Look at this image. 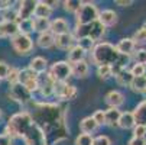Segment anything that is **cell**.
Returning <instances> with one entry per match:
<instances>
[{
    "label": "cell",
    "mask_w": 146,
    "mask_h": 145,
    "mask_svg": "<svg viewBox=\"0 0 146 145\" xmlns=\"http://www.w3.org/2000/svg\"><path fill=\"white\" fill-rule=\"evenodd\" d=\"M35 112L31 113L33 122L44 131L46 139L48 135H56L55 139L59 142L65 138L67 128H65V109L61 105L55 103H33Z\"/></svg>",
    "instance_id": "6da1fadb"
},
{
    "label": "cell",
    "mask_w": 146,
    "mask_h": 145,
    "mask_svg": "<svg viewBox=\"0 0 146 145\" xmlns=\"http://www.w3.org/2000/svg\"><path fill=\"white\" fill-rule=\"evenodd\" d=\"M90 59L94 65H110L113 70V76H116L120 70L127 68L130 57L120 55L114 45L109 42H98L90 52Z\"/></svg>",
    "instance_id": "7a4b0ae2"
},
{
    "label": "cell",
    "mask_w": 146,
    "mask_h": 145,
    "mask_svg": "<svg viewBox=\"0 0 146 145\" xmlns=\"http://www.w3.org/2000/svg\"><path fill=\"white\" fill-rule=\"evenodd\" d=\"M32 123H33V119H32L29 112L23 110V112L15 113L7 122L5 134L9 135L10 138H22L23 134L26 132V129Z\"/></svg>",
    "instance_id": "3957f363"
},
{
    "label": "cell",
    "mask_w": 146,
    "mask_h": 145,
    "mask_svg": "<svg viewBox=\"0 0 146 145\" xmlns=\"http://www.w3.org/2000/svg\"><path fill=\"white\" fill-rule=\"evenodd\" d=\"M104 32H106V28H104L98 20H94V22H91L88 25L77 26L71 35L74 36L75 41L82 39V38H88V39L94 41V42H97V41H100L103 38Z\"/></svg>",
    "instance_id": "277c9868"
},
{
    "label": "cell",
    "mask_w": 146,
    "mask_h": 145,
    "mask_svg": "<svg viewBox=\"0 0 146 145\" xmlns=\"http://www.w3.org/2000/svg\"><path fill=\"white\" fill-rule=\"evenodd\" d=\"M98 19V9L94 3L86 2L82 3L81 7L78 9V12L75 13V23L77 26H82V25H88L94 20Z\"/></svg>",
    "instance_id": "5b68a950"
},
{
    "label": "cell",
    "mask_w": 146,
    "mask_h": 145,
    "mask_svg": "<svg viewBox=\"0 0 146 145\" xmlns=\"http://www.w3.org/2000/svg\"><path fill=\"white\" fill-rule=\"evenodd\" d=\"M48 74L55 83H67V80L71 77V64L67 61H56L51 65Z\"/></svg>",
    "instance_id": "8992f818"
},
{
    "label": "cell",
    "mask_w": 146,
    "mask_h": 145,
    "mask_svg": "<svg viewBox=\"0 0 146 145\" xmlns=\"http://www.w3.org/2000/svg\"><path fill=\"white\" fill-rule=\"evenodd\" d=\"M22 139H23L25 145H46V142H48L44 131L40 129L35 122L26 129Z\"/></svg>",
    "instance_id": "52a82bcc"
},
{
    "label": "cell",
    "mask_w": 146,
    "mask_h": 145,
    "mask_svg": "<svg viewBox=\"0 0 146 145\" xmlns=\"http://www.w3.org/2000/svg\"><path fill=\"white\" fill-rule=\"evenodd\" d=\"M13 49L19 54V55H28L33 51V41L29 35H23V33H17L16 36H13L10 39Z\"/></svg>",
    "instance_id": "ba28073f"
},
{
    "label": "cell",
    "mask_w": 146,
    "mask_h": 145,
    "mask_svg": "<svg viewBox=\"0 0 146 145\" xmlns=\"http://www.w3.org/2000/svg\"><path fill=\"white\" fill-rule=\"evenodd\" d=\"M9 96L15 100V102H17L19 105H28V103H31L32 102V99H33V96H32V93L23 86V84H20V83H16V84H12L10 86V93H9Z\"/></svg>",
    "instance_id": "9c48e42d"
},
{
    "label": "cell",
    "mask_w": 146,
    "mask_h": 145,
    "mask_svg": "<svg viewBox=\"0 0 146 145\" xmlns=\"http://www.w3.org/2000/svg\"><path fill=\"white\" fill-rule=\"evenodd\" d=\"M77 93L78 90L74 84H68V83H55L54 84V94L64 102L72 100L77 96Z\"/></svg>",
    "instance_id": "30bf717a"
},
{
    "label": "cell",
    "mask_w": 146,
    "mask_h": 145,
    "mask_svg": "<svg viewBox=\"0 0 146 145\" xmlns=\"http://www.w3.org/2000/svg\"><path fill=\"white\" fill-rule=\"evenodd\" d=\"M35 7H36L35 0H23V2H19V7L16 9L17 10V20L32 19L33 13H35Z\"/></svg>",
    "instance_id": "8fae6325"
},
{
    "label": "cell",
    "mask_w": 146,
    "mask_h": 145,
    "mask_svg": "<svg viewBox=\"0 0 146 145\" xmlns=\"http://www.w3.org/2000/svg\"><path fill=\"white\" fill-rule=\"evenodd\" d=\"M116 51L120 54V55H124V57H130L135 51H136V44L133 42L132 38H123L120 39L119 42L114 45Z\"/></svg>",
    "instance_id": "7c38bea8"
},
{
    "label": "cell",
    "mask_w": 146,
    "mask_h": 145,
    "mask_svg": "<svg viewBox=\"0 0 146 145\" xmlns=\"http://www.w3.org/2000/svg\"><path fill=\"white\" fill-rule=\"evenodd\" d=\"M49 32L56 36V35H62V33H68L70 32V23L64 17H56L54 20H51L49 23Z\"/></svg>",
    "instance_id": "4fadbf2b"
},
{
    "label": "cell",
    "mask_w": 146,
    "mask_h": 145,
    "mask_svg": "<svg viewBox=\"0 0 146 145\" xmlns=\"http://www.w3.org/2000/svg\"><path fill=\"white\" fill-rule=\"evenodd\" d=\"M98 22L104 26V28H107V26H114L117 23V13L111 9H104L101 12H98Z\"/></svg>",
    "instance_id": "5bb4252c"
},
{
    "label": "cell",
    "mask_w": 146,
    "mask_h": 145,
    "mask_svg": "<svg viewBox=\"0 0 146 145\" xmlns=\"http://www.w3.org/2000/svg\"><path fill=\"white\" fill-rule=\"evenodd\" d=\"M75 44V39L74 36L68 32V33H62V35H56L55 36V41H54V45L59 49H70L71 47H74Z\"/></svg>",
    "instance_id": "9a60e30c"
},
{
    "label": "cell",
    "mask_w": 146,
    "mask_h": 145,
    "mask_svg": "<svg viewBox=\"0 0 146 145\" xmlns=\"http://www.w3.org/2000/svg\"><path fill=\"white\" fill-rule=\"evenodd\" d=\"M86 55H87V52L82 49L80 45L75 44V45L71 47V48L68 49V52H67V58H68L67 63H68V64H75V63H80V61H84Z\"/></svg>",
    "instance_id": "2e32d148"
},
{
    "label": "cell",
    "mask_w": 146,
    "mask_h": 145,
    "mask_svg": "<svg viewBox=\"0 0 146 145\" xmlns=\"http://www.w3.org/2000/svg\"><path fill=\"white\" fill-rule=\"evenodd\" d=\"M106 103L109 105V108L119 109L124 103V94L119 90H111L106 94Z\"/></svg>",
    "instance_id": "e0dca14e"
},
{
    "label": "cell",
    "mask_w": 146,
    "mask_h": 145,
    "mask_svg": "<svg viewBox=\"0 0 146 145\" xmlns=\"http://www.w3.org/2000/svg\"><path fill=\"white\" fill-rule=\"evenodd\" d=\"M28 68L31 71H33L36 76L38 74H44L48 70V61L44 57H35V58H32V61L29 63V67Z\"/></svg>",
    "instance_id": "ac0fdd59"
},
{
    "label": "cell",
    "mask_w": 146,
    "mask_h": 145,
    "mask_svg": "<svg viewBox=\"0 0 146 145\" xmlns=\"http://www.w3.org/2000/svg\"><path fill=\"white\" fill-rule=\"evenodd\" d=\"M90 73V67H88V63L84 59V61H80V63H75V64H71V76L77 77V78H86Z\"/></svg>",
    "instance_id": "d6986e66"
},
{
    "label": "cell",
    "mask_w": 146,
    "mask_h": 145,
    "mask_svg": "<svg viewBox=\"0 0 146 145\" xmlns=\"http://www.w3.org/2000/svg\"><path fill=\"white\" fill-rule=\"evenodd\" d=\"M136 125H143L146 126V100H142L139 105L135 108V110L132 112Z\"/></svg>",
    "instance_id": "ffe728a7"
},
{
    "label": "cell",
    "mask_w": 146,
    "mask_h": 145,
    "mask_svg": "<svg viewBox=\"0 0 146 145\" xmlns=\"http://www.w3.org/2000/svg\"><path fill=\"white\" fill-rule=\"evenodd\" d=\"M136 125L135 122V118L132 115V112H123L119 118V122H117V126L121 128V129H133Z\"/></svg>",
    "instance_id": "44dd1931"
},
{
    "label": "cell",
    "mask_w": 146,
    "mask_h": 145,
    "mask_svg": "<svg viewBox=\"0 0 146 145\" xmlns=\"http://www.w3.org/2000/svg\"><path fill=\"white\" fill-rule=\"evenodd\" d=\"M120 115H121V112L119 109H114V108H109L107 110H104V120H106V125L111 126V128L117 126Z\"/></svg>",
    "instance_id": "7402d4cb"
},
{
    "label": "cell",
    "mask_w": 146,
    "mask_h": 145,
    "mask_svg": "<svg viewBox=\"0 0 146 145\" xmlns=\"http://www.w3.org/2000/svg\"><path fill=\"white\" fill-rule=\"evenodd\" d=\"M114 77H116L117 84H119V86H123V87H130L132 81H133V76H132L130 70H127V68L120 70Z\"/></svg>",
    "instance_id": "603a6c76"
},
{
    "label": "cell",
    "mask_w": 146,
    "mask_h": 145,
    "mask_svg": "<svg viewBox=\"0 0 146 145\" xmlns=\"http://www.w3.org/2000/svg\"><path fill=\"white\" fill-rule=\"evenodd\" d=\"M80 129H81L82 134L91 135L93 132H96V131L98 129V125L96 123V120H94L91 116H87V118H84V119L80 122Z\"/></svg>",
    "instance_id": "cb8c5ba5"
},
{
    "label": "cell",
    "mask_w": 146,
    "mask_h": 145,
    "mask_svg": "<svg viewBox=\"0 0 146 145\" xmlns=\"http://www.w3.org/2000/svg\"><path fill=\"white\" fill-rule=\"evenodd\" d=\"M0 31H2V36H7L10 39L19 33V28L16 22H2L0 23Z\"/></svg>",
    "instance_id": "d4e9b609"
},
{
    "label": "cell",
    "mask_w": 146,
    "mask_h": 145,
    "mask_svg": "<svg viewBox=\"0 0 146 145\" xmlns=\"http://www.w3.org/2000/svg\"><path fill=\"white\" fill-rule=\"evenodd\" d=\"M54 41H55V36L48 31V32H44V33H39L38 39H36V44L38 47L44 48V49H48L51 47H54Z\"/></svg>",
    "instance_id": "484cf974"
},
{
    "label": "cell",
    "mask_w": 146,
    "mask_h": 145,
    "mask_svg": "<svg viewBox=\"0 0 146 145\" xmlns=\"http://www.w3.org/2000/svg\"><path fill=\"white\" fill-rule=\"evenodd\" d=\"M49 23L51 20L49 19H44V17H32V26L33 31L38 33H44L49 31Z\"/></svg>",
    "instance_id": "4316f807"
},
{
    "label": "cell",
    "mask_w": 146,
    "mask_h": 145,
    "mask_svg": "<svg viewBox=\"0 0 146 145\" xmlns=\"http://www.w3.org/2000/svg\"><path fill=\"white\" fill-rule=\"evenodd\" d=\"M54 84H55V81L49 77V74L46 76V78H45L44 83L39 81V92L42 93L44 97H49V96L54 94Z\"/></svg>",
    "instance_id": "83f0119b"
},
{
    "label": "cell",
    "mask_w": 146,
    "mask_h": 145,
    "mask_svg": "<svg viewBox=\"0 0 146 145\" xmlns=\"http://www.w3.org/2000/svg\"><path fill=\"white\" fill-rule=\"evenodd\" d=\"M130 89L135 93H146V76L142 77H133V81L130 84Z\"/></svg>",
    "instance_id": "f1b7e54d"
},
{
    "label": "cell",
    "mask_w": 146,
    "mask_h": 145,
    "mask_svg": "<svg viewBox=\"0 0 146 145\" xmlns=\"http://www.w3.org/2000/svg\"><path fill=\"white\" fill-rule=\"evenodd\" d=\"M52 10L44 3V2H36V7H35V17H44V19H49Z\"/></svg>",
    "instance_id": "f546056e"
},
{
    "label": "cell",
    "mask_w": 146,
    "mask_h": 145,
    "mask_svg": "<svg viewBox=\"0 0 146 145\" xmlns=\"http://www.w3.org/2000/svg\"><path fill=\"white\" fill-rule=\"evenodd\" d=\"M16 23H17V28H19V33L29 35L31 32H33L32 19H26V20H17Z\"/></svg>",
    "instance_id": "4dcf8cb0"
},
{
    "label": "cell",
    "mask_w": 146,
    "mask_h": 145,
    "mask_svg": "<svg viewBox=\"0 0 146 145\" xmlns=\"http://www.w3.org/2000/svg\"><path fill=\"white\" fill-rule=\"evenodd\" d=\"M35 78H38V76L33 71H31L29 68H25V70H20L19 71V81L17 83H20V84H26L28 81L35 80Z\"/></svg>",
    "instance_id": "1f68e13d"
},
{
    "label": "cell",
    "mask_w": 146,
    "mask_h": 145,
    "mask_svg": "<svg viewBox=\"0 0 146 145\" xmlns=\"http://www.w3.org/2000/svg\"><path fill=\"white\" fill-rule=\"evenodd\" d=\"M62 5H64L65 12H68V13H74V15H75V13L78 12V9L81 7L82 2H78V0H67V2H64Z\"/></svg>",
    "instance_id": "d6a6232c"
},
{
    "label": "cell",
    "mask_w": 146,
    "mask_h": 145,
    "mask_svg": "<svg viewBox=\"0 0 146 145\" xmlns=\"http://www.w3.org/2000/svg\"><path fill=\"white\" fill-rule=\"evenodd\" d=\"M3 22H17V10L13 7H9L2 12Z\"/></svg>",
    "instance_id": "836d02e7"
},
{
    "label": "cell",
    "mask_w": 146,
    "mask_h": 145,
    "mask_svg": "<svg viewBox=\"0 0 146 145\" xmlns=\"http://www.w3.org/2000/svg\"><path fill=\"white\" fill-rule=\"evenodd\" d=\"M97 76L101 80H107L110 77H113V70L110 65H98L97 67Z\"/></svg>",
    "instance_id": "e575fe53"
},
{
    "label": "cell",
    "mask_w": 146,
    "mask_h": 145,
    "mask_svg": "<svg viewBox=\"0 0 146 145\" xmlns=\"http://www.w3.org/2000/svg\"><path fill=\"white\" fill-rule=\"evenodd\" d=\"M133 42L136 44V45H145L146 44V31L143 29V28H140V29H137L136 32H135V35H133Z\"/></svg>",
    "instance_id": "d590c367"
},
{
    "label": "cell",
    "mask_w": 146,
    "mask_h": 145,
    "mask_svg": "<svg viewBox=\"0 0 146 145\" xmlns=\"http://www.w3.org/2000/svg\"><path fill=\"white\" fill-rule=\"evenodd\" d=\"M77 42V45H80L82 49H84L86 52H91V49L94 48V45H96V42L94 41H91V39H88V38H82V39H78V41H75Z\"/></svg>",
    "instance_id": "8d00e7d4"
},
{
    "label": "cell",
    "mask_w": 146,
    "mask_h": 145,
    "mask_svg": "<svg viewBox=\"0 0 146 145\" xmlns=\"http://www.w3.org/2000/svg\"><path fill=\"white\" fill-rule=\"evenodd\" d=\"M75 145H93V135L80 134L75 138Z\"/></svg>",
    "instance_id": "74e56055"
},
{
    "label": "cell",
    "mask_w": 146,
    "mask_h": 145,
    "mask_svg": "<svg viewBox=\"0 0 146 145\" xmlns=\"http://www.w3.org/2000/svg\"><path fill=\"white\" fill-rule=\"evenodd\" d=\"M135 55V61H136V64H143L146 65V49H137L133 52Z\"/></svg>",
    "instance_id": "f35d334b"
},
{
    "label": "cell",
    "mask_w": 146,
    "mask_h": 145,
    "mask_svg": "<svg viewBox=\"0 0 146 145\" xmlns=\"http://www.w3.org/2000/svg\"><path fill=\"white\" fill-rule=\"evenodd\" d=\"M130 73H132L133 77H142L146 73V65H143V64H135L130 68Z\"/></svg>",
    "instance_id": "ab89813d"
},
{
    "label": "cell",
    "mask_w": 146,
    "mask_h": 145,
    "mask_svg": "<svg viewBox=\"0 0 146 145\" xmlns=\"http://www.w3.org/2000/svg\"><path fill=\"white\" fill-rule=\"evenodd\" d=\"M19 68H10L9 70V74H7V77H6V80L10 83V86L12 84H16V83L19 81Z\"/></svg>",
    "instance_id": "60d3db41"
},
{
    "label": "cell",
    "mask_w": 146,
    "mask_h": 145,
    "mask_svg": "<svg viewBox=\"0 0 146 145\" xmlns=\"http://www.w3.org/2000/svg\"><path fill=\"white\" fill-rule=\"evenodd\" d=\"M93 145H111V141L106 135H98L93 138Z\"/></svg>",
    "instance_id": "b9f144b4"
},
{
    "label": "cell",
    "mask_w": 146,
    "mask_h": 145,
    "mask_svg": "<svg viewBox=\"0 0 146 145\" xmlns=\"http://www.w3.org/2000/svg\"><path fill=\"white\" fill-rule=\"evenodd\" d=\"M94 120H96V123L98 126H101V125H106V120H104V110H96L94 113H93V116H91Z\"/></svg>",
    "instance_id": "7bdbcfd3"
},
{
    "label": "cell",
    "mask_w": 146,
    "mask_h": 145,
    "mask_svg": "<svg viewBox=\"0 0 146 145\" xmlns=\"http://www.w3.org/2000/svg\"><path fill=\"white\" fill-rule=\"evenodd\" d=\"M133 136L135 138H145L146 136V126H143V125H135V128H133Z\"/></svg>",
    "instance_id": "ee69618b"
},
{
    "label": "cell",
    "mask_w": 146,
    "mask_h": 145,
    "mask_svg": "<svg viewBox=\"0 0 146 145\" xmlns=\"http://www.w3.org/2000/svg\"><path fill=\"white\" fill-rule=\"evenodd\" d=\"M9 70H10V67L5 63V61H0V80H6Z\"/></svg>",
    "instance_id": "f6af8a7d"
},
{
    "label": "cell",
    "mask_w": 146,
    "mask_h": 145,
    "mask_svg": "<svg viewBox=\"0 0 146 145\" xmlns=\"http://www.w3.org/2000/svg\"><path fill=\"white\" fill-rule=\"evenodd\" d=\"M0 145H13L12 142V138L6 134H2L0 135Z\"/></svg>",
    "instance_id": "bcb514c9"
},
{
    "label": "cell",
    "mask_w": 146,
    "mask_h": 145,
    "mask_svg": "<svg viewBox=\"0 0 146 145\" xmlns=\"http://www.w3.org/2000/svg\"><path fill=\"white\" fill-rule=\"evenodd\" d=\"M127 145H146V138H132Z\"/></svg>",
    "instance_id": "7dc6e473"
},
{
    "label": "cell",
    "mask_w": 146,
    "mask_h": 145,
    "mask_svg": "<svg viewBox=\"0 0 146 145\" xmlns=\"http://www.w3.org/2000/svg\"><path fill=\"white\" fill-rule=\"evenodd\" d=\"M114 3H116L117 6H120V7H129V6L133 5L132 0H116Z\"/></svg>",
    "instance_id": "c3c4849f"
},
{
    "label": "cell",
    "mask_w": 146,
    "mask_h": 145,
    "mask_svg": "<svg viewBox=\"0 0 146 145\" xmlns=\"http://www.w3.org/2000/svg\"><path fill=\"white\" fill-rule=\"evenodd\" d=\"M44 3L52 10V9H55L58 5H59V2H58V0H44Z\"/></svg>",
    "instance_id": "681fc988"
},
{
    "label": "cell",
    "mask_w": 146,
    "mask_h": 145,
    "mask_svg": "<svg viewBox=\"0 0 146 145\" xmlns=\"http://www.w3.org/2000/svg\"><path fill=\"white\" fill-rule=\"evenodd\" d=\"M12 7V2H9V0H0V10H6Z\"/></svg>",
    "instance_id": "f907efd6"
},
{
    "label": "cell",
    "mask_w": 146,
    "mask_h": 145,
    "mask_svg": "<svg viewBox=\"0 0 146 145\" xmlns=\"http://www.w3.org/2000/svg\"><path fill=\"white\" fill-rule=\"evenodd\" d=\"M142 28H143V29L146 31V20H145V23H143V26H142Z\"/></svg>",
    "instance_id": "816d5d0a"
},
{
    "label": "cell",
    "mask_w": 146,
    "mask_h": 145,
    "mask_svg": "<svg viewBox=\"0 0 146 145\" xmlns=\"http://www.w3.org/2000/svg\"><path fill=\"white\" fill-rule=\"evenodd\" d=\"M0 120H2V110H0Z\"/></svg>",
    "instance_id": "f5cc1de1"
},
{
    "label": "cell",
    "mask_w": 146,
    "mask_h": 145,
    "mask_svg": "<svg viewBox=\"0 0 146 145\" xmlns=\"http://www.w3.org/2000/svg\"><path fill=\"white\" fill-rule=\"evenodd\" d=\"M0 38H2V31H0Z\"/></svg>",
    "instance_id": "db71d44e"
}]
</instances>
